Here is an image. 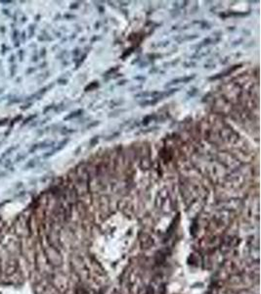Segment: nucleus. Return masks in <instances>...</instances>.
Instances as JSON below:
<instances>
[{"label":"nucleus","instance_id":"1","mask_svg":"<svg viewBox=\"0 0 261 294\" xmlns=\"http://www.w3.org/2000/svg\"><path fill=\"white\" fill-rule=\"evenodd\" d=\"M194 78H195V75L192 76V77H186V78H181V79H176L171 80V81L168 83V85H166V86H169V85H175V83H179V82H188V81L192 80Z\"/></svg>","mask_w":261,"mask_h":294},{"label":"nucleus","instance_id":"2","mask_svg":"<svg viewBox=\"0 0 261 294\" xmlns=\"http://www.w3.org/2000/svg\"><path fill=\"white\" fill-rule=\"evenodd\" d=\"M82 112H83L82 110H78L77 112H75V113H72V114L70 115V116H69V117H68L67 119H69V118H72V117H76V116H79V115H80V114H81Z\"/></svg>","mask_w":261,"mask_h":294},{"label":"nucleus","instance_id":"3","mask_svg":"<svg viewBox=\"0 0 261 294\" xmlns=\"http://www.w3.org/2000/svg\"><path fill=\"white\" fill-rule=\"evenodd\" d=\"M152 118H153L152 116H148V117H146V118L143 120V124H145V125H146V124H148L150 123V120H151Z\"/></svg>","mask_w":261,"mask_h":294},{"label":"nucleus","instance_id":"4","mask_svg":"<svg viewBox=\"0 0 261 294\" xmlns=\"http://www.w3.org/2000/svg\"><path fill=\"white\" fill-rule=\"evenodd\" d=\"M97 141H98V136H95V137H94V138H93V139L91 140V145L93 146V145L95 144V143H96Z\"/></svg>","mask_w":261,"mask_h":294},{"label":"nucleus","instance_id":"5","mask_svg":"<svg viewBox=\"0 0 261 294\" xmlns=\"http://www.w3.org/2000/svg\"><path fill=\"white\" fill-rule=\"evenodd\" d=\"M99 123L98 122H95V123H92L91 124H88V127L87 128H91V127H94V125H96V124H98Z\"/></svg>","mask_w":261,"mask_h":294},{"label":"nucleus","instance_id":"6","mask_svg":"<svg viewBox=\"0 0 261 294\" xmlns=\"http://www.w3.org/2000/svg\"><path fill=\"white\" fill-rule=\"evenodd\" d=\"M125 82H126V80H122V81H120V82L118 83V85H124V83H125Z\"/></svg>","mask_w":261,"mask_h":294}]
</instances>
